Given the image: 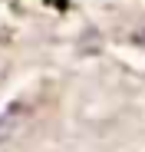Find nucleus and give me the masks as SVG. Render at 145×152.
Instances as JSON below:
<instances>
[{
  "mask_svg": "<svg viewBox=\"0 0 145 152\" xmlns=\"http://www.w3.org/2000/svg\"><path fill=\"white\" fill-rule=\"evenodd\" d=\"M135 43H142V46H145V27H142V30L135 33Z\"/></svg>",
  "mask_w": 145,
  "mask_h": 152,
  "instance_id": "f257e3e1",
  "label": "nucleus"
}]
</instances>
